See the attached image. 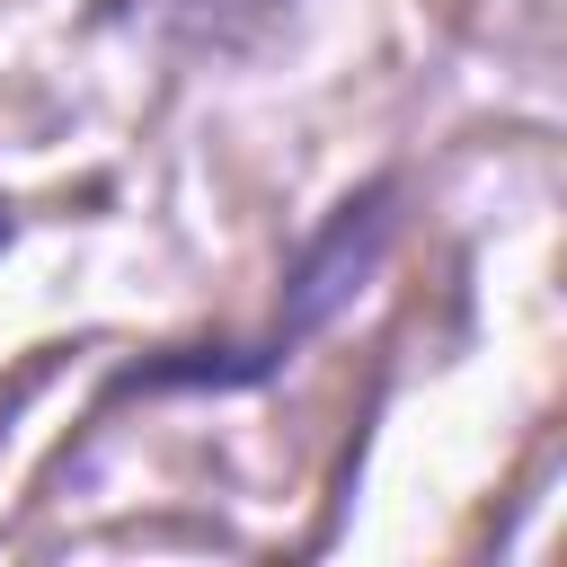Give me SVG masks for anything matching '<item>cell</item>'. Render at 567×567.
Here are the masks:
<instances>
[{
  "label": "cell",
  "instance_id": "cell-2",
  "mask_svg": "<svg viewBox=\"0 0 567 567\" xmlns=\"http://www.w3.org/2000/svg\"><path fill=\"white\" fill-rule=\"evenodd\" d=\"M115 9H133V18H151L168 35H195V44H248L275 18H292L301 0H115Z\"/></svg>",
  "mask_w": 567,
  "mask_h": 567
},
{
  "label": "cell",
  "instance_id": "cell-1",
  "mask_svg": "<svg viewBox=\"0 0 567 567\" xmlns=\"http://www.w3.org/2000/svg\"><path fill=\"white\" fill-rule=\"evenodd\" d=\"M399 204H408V177H399V168L346 186V195L319 213V230L284 257L266 328L221 337V346H168V354H151V363H124V372L97 390V425H106L115 408H133V399H239V390L284 381V372L372 292V275L390 266V248H399Z\"/></svg>",
  "mask_w": 567,
  "mask_h": 567
},
{
  "label": "cell",
  "instance_id": "cell-3",
  "mask_svg": "<svg viewBox=\"0 0 567 567\" xmlns=\"http://www.w3.org/2000/svg\"><path fill=\"white\" fill-rule=\"evenodd\" d=\"M9 230H18V221H9V195H0V248H9Z\"/></svg>",
  "mask_w": 567,
  "mask_h": 567
}]
</instances>
